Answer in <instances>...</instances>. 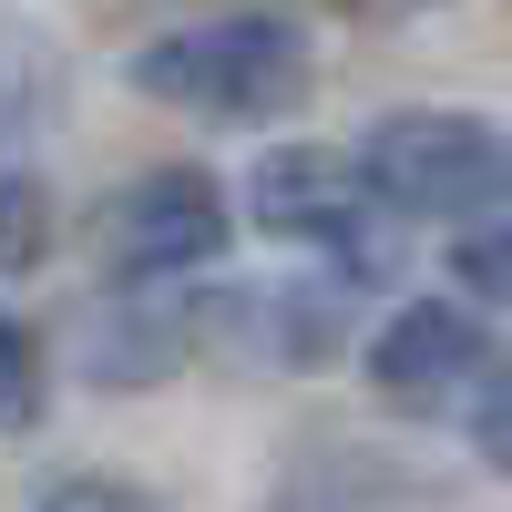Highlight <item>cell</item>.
<instances>
[{"label":"cell","instance_id":"1","mask_svg":"<svg viewBox=\"0 0 512 512\" xmlns=\"http://www.w3.org/2000/svg\"><path fill=\"white\" fill-rule=\"evenodd\" d=\"M359 175L390 216L482 226L512 205V134L482 113H451V103H410V113H379L359 134Z\"/></svg>","mask_w":512,"mask_h":512},{"label":"cell","instance_id":"3","mask_svg":"<svg viewBox=\"0 0 512 512\" xmlns=\"http://www.w3.org/2000/svg\"><path fill=\"white\" fill-rule=\"evenodd\" d=\"M246 216L267 226V236H287V246H328L349 277H379L390 267V205L369 195V175H359V154H338V144H287V154H267L246 175Z\"/></svg>","mask_w":512,"mask_h":512},{"label":"cell","instance_id":"4","mask_svg":"<svg viewBox=\"0 0 512 512\" xmlns=\"http://www.w3.org/2000/svg\"><path fill=\"white\" fill-rule=\"evenodd\" d=\"M492 369V338L472 308H451V297H410V308L369 338V390L400 400V410H441L461 400L472 379Z\"/></svg>","mask_w":512,"mask_h":512},{"label":"cell","instance_id":"7","mask_svg":"<svg viewBox=\"0 0 512 512\" xmlns=\"http://www.w3.org/2000/svg\"><path fill=\"white\" fill-rule=\"evenodd\" d=\"M41 410V349L21 338V318L0 308V420H31Z\"/></svg>","mask_w":512,"mask_h":512},{"label":"cell","instance_id":"2","mask_svg":"<svg viewBox=\"0 0 512 512\" xmlns=\"http://www.w3.org/2000/svg\"><path fill=\"white\" fill-rule=\"evenodd\" d=\"M134 82L175 113L205 123H256V113H287L308 93V41L267 11H236V21H185L134 52Z\"/></svg>","mask_w":512,"mask_h":512},{"label":"cell","instance_id":"6","mask_svg":"<svg viewBox=\"0 0 512 512\" xmlns=\"http://www.w3.org/2000/svg\"><path fill=\"white\" fill-rule=\"evenodd\" d=\"M451 277L472 287V297H492V308H512V205H502V216H482V226H461Z\"/></svg>","mask_w":512,"mask_h":512},{"label":"cell","instance_id":"5","mask_svg":"<svg viewBox=\"0 0 512 512\" xmlns=\"http://www.w3.org/2000/svg\"><path fill=\"white\" fill-rule=\"evenodd\" d=\"M103 246H113V277H185L226 246V195L205 175H144L103 216Z\"/></svg>","mask_w":512,"mask_h":512},{"label":"cell","instance_id":"11","mask_svg":"<svg viewBox=\"0 0 512 512\" xmlns=\"http://www.w3.org/2000/svg\"><path fill=\"white\" fill-rule=\"evenodd\" d=\"M400 11H420V0H400Z\"/></svg>","mask_w":512,"mask_h":512},{"label":"cell","instance_id":"10","mask_svg":"<svg viewBox=\"0 0 512 512\" xmlns=\"http://www.w3.org/2000/svg\"><path fill=\"white\" fill-rule=\"evenodd\" d=\"M472 441H482V461H492V472H512V379H502V390L482 400V420H472Z\"/></svg>","mask_w":512,"mask_h":512},{"label":"cell","instance_id":"8","mask_svg":"<svg viewBox=\"0 0 512 512\" xmlns=\"http://www.w3.org/2000/svg\"><path fill=\"white\" fill-rule=\"evenodd\" d=\"M31 512H154V492H134V482H113V472H72V482H52Z\"/></svg>","mask_w":512,"mask_h":512},{"label":"cell","instance_id":"9","mask_svg":"<svg viewBox=\"0 0 512 512\" xmlns=\"http://www.w3.org/2000/svg\"><path fill=\"white\" fill-rule=\"evenodd\" d=\"M31 236H41V175L21 154H0V256H21Z\"/></svg>","mask_w":512,"mask_h":512}]
</instances>
